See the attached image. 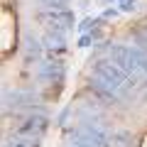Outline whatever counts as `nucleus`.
Segmentation results:
<instances>
[{"label":"nucleus","instance_id":"obj_1","mask_svg":"<svg viewBox=\"0 0 147 147\" xmlns=\"http://www.w3.org/2000/svg\"><path fill=\"white\" fill-rule=\"evenodd\" d=\"M69 145L66 147H113L110 145V132L100 123L86 120L79 123L76 127H69Z\"/></svg>","mask_w":147,"mask_h":147},{"label":"nucleus","instance_id":"obj_2","mask_svg":"<svg viewBox=\"0 0 147 147\" xmlns=\"http://www.w3.org/2000/svg\"><path fill=\"white\" fill-rule=\"evenodd\" d=\"M37 20L52 32H66L76 25V15L69 7L66 10H39L37 12Z\"/></svg>","mask_w":147,"mask_h":147},{"label":"nucleus","instance_id":"obj_3","mask_svg":"<svg viewBox=\"0 0 147 147\" xmlns=\"http://www.w3.org/2000/svg\"><path fill=\"white\" fill-rule=\"evenodd\" d=\"M47 127H49V118L44 115V113H39V115L25 118V120L15 127V135L17 137H27V140H42L44 132H47Z\"/></svg>","mask_w":147,"mask_h":147},{"label":"nucleus","instance_id":"obj_4","mask_svg":"<svg viewBox=\"0 0 147 147\" xmlns=\"http://www.w3.org/2000/svg\"><path fill=\"white\" fill-rule=\"evenodd\" d=\"M108 59L115 64V66H120L127 76H140V74H145V71H140V66H137L135 59H132L130 47H125V44H110Z\"/></svg>","mask_w":147,"mask_h":147},{"label":"nucleus","instance_id":"obj_5","mask_svg":"<svg viewBox=\"0 0 147 147\" xmlns=\"http://www.w3.org/2000/svg\"><path fill=\"white\" fill-rule=\"evenodd\" d=\"M37 79L49 81V84H59L64 81V64L59 59H49V61H39L37 66Z\"/></svg>","mask_w":147,"mask_h":147},{"label":"nucleus","instance_id":"obj_6","mask_svg":"<svg viewBox=\"0 0 147 147\" xmlns=\"http://www.w3.org/2000/svg\"><path fill=\"white\" fill-rule=\"evenodd\" d=\"M34 100H37V96L32 93V91H20V88H15V91L7 88L5 96H3V105H5V110L22 108V105H32Z\"/></svg>","mask_w":147,"mask_h":147},{"label":"nucleus","instance_id":"obj_7","mask_svg":"<svg viewBox=\"0 0 147 147\" xmlns=\"http://www.w3.org/2000/svg\"><path fill=\"white\" fill-rule=\"evenodd\" d=\"M88 88L93 91L96 100H98V103H103V105H115L118 100H120V96H118V93H113L110 88H105V86L100 84V81H96V79L88 81Z\"/></svg>","mask_w":147,"mask_h":147},{"label":"nucleus","instance_id":"obj_8","mask_svg":"<svg viewBox=\"0 0 147 147\" xmlns=\"http://www.w3.org/2000/svg\"><path fill=\"white\" fill-rule=\"evenodd\" d=\"M42 44H44V49L59 54V52L66 49V34H64V32H52V30H49L47 34L42 37Z\"/></svg>","mask_w":147,"mask_h":147},{"label":"nucleus","instance_id":"obj_9","mask_svg":"<svg viewBox=\"0 0 147 147\" xmlns=\"http://www.w3.org/2000/svg\"><path fill=\"white\" fill-rule=\"evenodd\" d=\"M39 57H42V44H39V39L34 34H27L25 37V59L32 61V59H39Z\"/></svg>","mask_w":147,"mask_h":147},{"label":"nucleus","instance_id":"obj_10","mask_svg":"<svg viewBox=\"0 0 147 147\" xmlns=\"http://www.w3.org/2000/svg\"><path fill=\"white\" fill-rule=\"evenodd\" d=\"M3 147H42V142L39 140H27V137H10V140H5V145Z\"/></svg>","mask_w":147,"mask_h":147},{"label":"nucleus","instance_id":"obj_11","mask_svg":"<svg viewBox=\"0 0 147 147\" xmlns=\"http://www.w3.org/2000/svg\"><path fill=\"white\" fill-rule=\"evenodd\" d=\"M130 140H132V135L127 130H123V132H115V135H113L110 145L113 147H130Z\"/></svg>","mask_w":147,"mask_h":147},{"label":"nucleus","instance_id":"obj_12","mask_svg":"<svg viewBox=\"0 0 147 147\" xmlns=\"http://www.w3.org/2000/svg\"><path fill=\"white\" fill-rule=\"evenodd\" d=\"M42 10H66L69 0H39Z\"/></svg>","mask_w":147,"mask_h":147},{"label":"nucleus","instance_id":"obj_13","mask_svg":"<svg viewBox=\"0 0 147 147\" xmlns=\"http://www.w3.org/2000/svg\"><path fill=\"white\" fill-rule=\"evenodd\" d=\"M140 7V0H123L120 3V12H135Z\"/></svg>","mask_w":147,"mask_h":147},{"label":"nucleus","instance_id":"obj_14","mask_svg":"<svg viewBox=\"0 0 147 147\" xmlns=\"http://www.w3.org/2000/svg\"><path fill=\"white\" fill-rule=\"evenodd\" d=\"M120 15V7H105L103 10V20H110V17H118Z\"/></svg>","mask_w":147,"mask_h":147},{"label":"nucleus","instance_id":"obj_15","mask_svg":"<svg viewBox=\"0 0 147 147\" xmlns=\"http://www.w3.org/2000/svg\"><path fill=\"white\" fill-rule=\"evenodd\" d=\"M91 42H93V34H81L79 47H81V49H88V47H91Z\"/></svg>","mask_w":147,"mask_h":147},{"label":"nucleus","instance_id":"obj_16","mask_svg":"<svg viewBox=\"0 0 147 147\" xmlns=\"http://www.w3.org/2000/svg\"><path fill=\"white\" fill-rule=\"evenodd\" d=\"M69 113H71V108H64L61 110V115H59V125H64V120L69 118Z\"/></svg>","mask_w":147,"mask_h":147},{"label":"nucleus","instance_id":"obj_17","mask_svg":"<svg viewBox=\"0 0 147 147\" xmlns=\"http://www.w3.org/2000/svg\"><path fill=\"white\" fill-rule=\"evenodd\" d=\"M110 3H123V0H100V5H110Z\"/></svg>","mask_w":147,"mask_h":147}]
</instances>
